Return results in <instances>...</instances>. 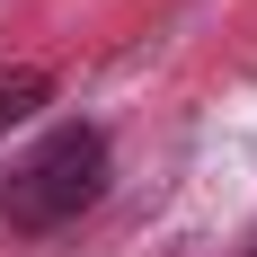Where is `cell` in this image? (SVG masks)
Segmentation results:
<instances>
[{
  "mask_svg": "<svg viewBox=\"0 0 257 257\" xmlns=\"http://www.w3.org/2000/svg\"><path fill=\"white\" fill-rule=\"evenodd\" d=\"M98 195H106V133L98 124H53L45 142L18 151L9 178H0V231L45 239V231H62V222H80Z\"/></svg>",
  "mask_w": 257,
  "mask_h": 257,
  "instance_id": "obj_1",
  "label": "cell"
},
{
  "mask_svg": "<svg viewBox=\"0 0 257 257\" xmlns=\"http://www.w3.org/2000/svg\"><path fill=\"white\" fill-rule=\"evenodd\" d=\"M36 106H45V71H36V62L0 71V133H9V124H27Z\"/></svg>",
  "mask_w": 257,
  "mask_h": 257,
  "instance_id": "obj_2",
  "label": "cell"
},
{
  "mask_svg": "<svg viewBox=\"0 0 257 257\" xmlns=\"http://www.w3.org/2000/svg\"><path fill=\"white\" fill-rule=\"evenodd\" d=\"M248 257H257V239H248Z\"/></svg>",
  "mask_w": 257,
  "mask_h": 257,
  "instance_id": "obj_3",
  "label": "cell"
}]
</instances>
